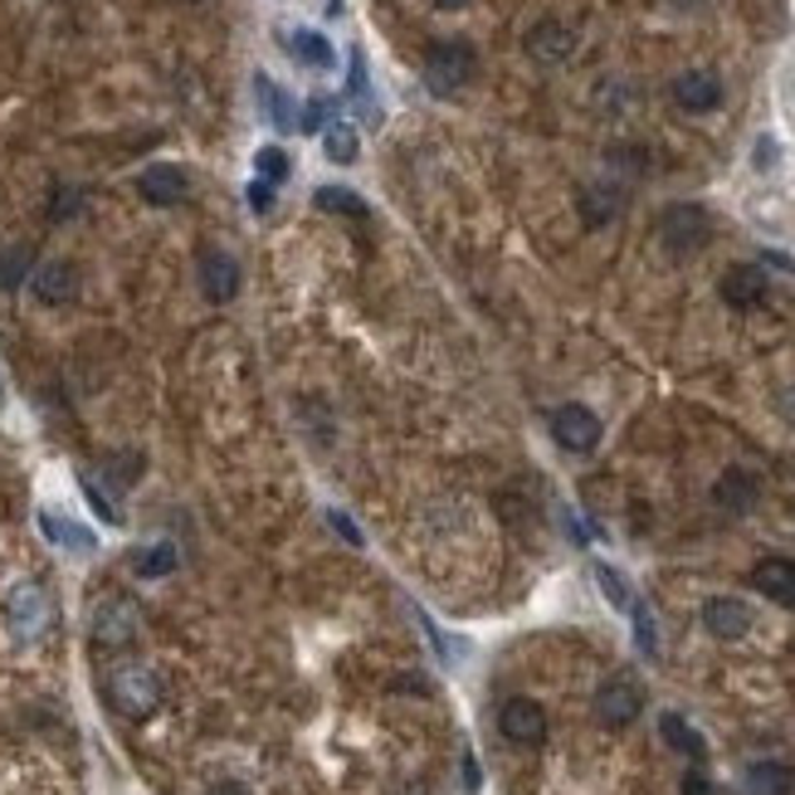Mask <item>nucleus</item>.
Masks as SVG:
<instances>
[{
	"label": "nucleus",
	"mask_w": 795,
	"mask_h": 795,
	"mask_svg": "<svg viewBox=\"0 0 795 795\" xmlns=\"http://www.w3.org/2000/svg\"><path fill=\"white\" fill-rule=\"evenodd\" d=\"M108 703H113L122 717H152L156 703H162V679L142 664H122L108 674Z\"/></svg>",
	"instance_id": "f257e3e1"
},
{
	"label": "nucleus",
	"mask_w": 795,
	"mask_h": 795,
	"mask_svg": "<svg viewBox=\"0 0 795 795\" xmlns=\"http://www.w3.org/2000/svg\"><path fill=\"white\" fill-rule=\"evenodd\" d=\"M473 79V49L463 40H439L425 54V83H430L435 98H455L463 83Z\"/></svg>",
	"instance_id": "f03ea898"
},
{
	"label": "nucleus",
	"mask_w": 795,
	"mask_h": 795,
	"mask_svg": "<svg viewBox=\"0 0 795 795\" xmlns=\"http://www.w3.org/2000/svg\"><path fill=\"white\" fill-rule=\"evenodd\" d=\"M707 235H713V220H707L703 205H669L664 220H659V239H664V249L674 254V259L699 254Z\"/></svg>",
	"instance_id": "7ed1b4c3"
},
{
	"label": "nucleus",
	"mask_w": 795,
	"mask_h": 795,
	"mask_svg": "<svg viewBox=\"0 0 795 795\" xmlns=\"http://www.w3.org/2000/svg\"><path fill=\"white\" fill-rule=\"evenodd\" d=\"M6 625L16 640H40V634L49 630V595L40 591L34 581H20L16 591L6 595Z\"/></svg>",
	"instance_id": "20e7f679"
},
{
	"label": "nucleus",
	"mask_w": 795,
	"mask_h": 795,
	"mask_svg": "<svg viewBox=\"0 0 795 795\" xmlns=\"http://www.w3.org/2000/svg\"><path fill=\"white\" fill-rule=\"evenodd\" d=\"M552 439L561 449H571V455H591L595 445H601V415L591 406H557L552 410Z\"/></svg>",
	"instance_id": "39448f33"
},
{
	"label": "nucleus",
	"mask_w": 795,
	"mask_h": 795,
	"mask_svg": "<svg viewBox=\"0 0 795 795\" xmlns=\"http://www.w3.org/2000/svg\"><path fill=\"white\" fill-rule=\"evenodd\" d=\"M132 640H137V605L122 601V595H108L93 610V644L98 650H128Z\"/></svg>",
	"instance_id": "423d86ee"
},
{
	"label": "nucleus",
	"mask_w": 795,
	"mask_h": 795,
	"mask_svg": "<svg viewBox=\"0 0 795 795\" xmlns=\"http://www.w3.org/2000/svg\"><path fill=\"white\" fill-rule=\"evenodd\" d=\"M640 707H644V693H640V683L634 679H605L601 689H595V717H601L605 727H630L634 717H640Z\"/></svg>",
	"instance_id": "0eeeda50"
},
{
	"label": "nucleus",
	"mask_w": 795,
	"mask_h": 795,
	"mask_svg": "<svg viewBox=\"0 0 795 795\" xmlns=\"http://www.w3.org/2000/svg\"><path fill=\"white\" fill-rule=\"evenodd\" d=\"M498 727L518 747H537V742H547V707L532 699H508L498 707Z\"/></svg>",
	"instance_id": "6e6552de"
},
{
	"label": "nucleus",
	"mask_w": 795,
	"mask_h": 795,
	"mask_svg": "<svg viewBox=\"0 0 795 795\" xmlns=\"http://www.w3.org/2000/svg\"><path fill=\"white\" fill-rule=\"evenodd\" d=\"M239 259L235 254H225V249H205L201 254V293L211 303H230L239 293Z\"/></svg>",
	"instance_id": "1a4fd4ad"
},
{
	"label": "nucleus",
	"mask_w": 795,
	"mask_h": 795,
	"mask_svg": "<svg viewBox=\"0 0 795 795\" xmlns=\"http://www.w3.org/2000/svg\"><path fill=\"white\" fill-rule=\"evenodd\" d=\"M766 288H772L766 284V268H756V264H732L723 274V284H717L727 308H756V303L766 298Z\"/></svg>",
	"instance_id": "9d476101"
},
{
	"label": "nucleus",
	"mask_w": 795,
	"mask_h": 795,
	"mask_svg": "<svg viewBox=\"0 0 795 795\" xmlns=\"http://www.w3.org/2000/svg\"><path fill=\"white\" fill-rule=\"evenodd\" d=\"M674 103L689 108V113H713V108L723 103V83L707 69H689L674 79Z\"/></svg>",
	"instance_id": "9b49d317"
},
{
	"label": "nucleus",
	"mask_w": 795,
	"mask_h": 795,
	"mask_svg": "<svg viewBox=\"0 0 795 795\" xmlns=\"http://www.w3.org/2000/svg\"><path fill=\"white\" fill-rule=\"evenodd\" d=\"M703 625L717 640H742L752 630V610L737 595H713V601H703Z\"/></svg>",
	"instance_id": "f8f14e48"
},
{
	"label": "nucleus",
	"mask_w": 795,
	"mask_h": 795,
	"mask_svg": "<svg viewBox=\"0 0 795 795\" xmlns=\"http://www.w3.org/2000/svg\"><path fill=\"white\" fill-rule=\"evenodd\" d=\"M752 585L766 595V601L795 605V561H791V557H766V561H756Z\"/></svg>",
	"instance_id": "ddd939ff"
},
{
	"label": "nucleus",
	"mask_w": 795,
	"mask_h": 795,
	"mask_svg": "<svg viewBox=\"0 0 795 795\" xmlns=\"http://www.w3.org/2000/svg\"><path fill=\"white\" fill-rule=\"evenodd\" d=\"M137 191H142L146 205H176L181 195H186V171L171 166V162H156L137 176Z\"/></svg>",
	"instance_id": "4468645a"
},
{
	"label": "nucleus",
	"mask_w": 795,
	"mask_h": 795,
	"mask_svg": "<svg viewBox=\"0 0 795 795\" xmlns=\"http://www.w3.org/2000/svg\"><path fill=\"white\" fill-rule=\"evenodd\" d=\"M571 49H577V34H571L567 24H557V20H542L528 34V54L537 59V64H561Z\"/></svg>",
	"instance_id": "2eb2a0df"
},
{
	"label": "nucleus",
	"mask_w": 795,
	"mask_h": 795,
	"mask_svg": "<svg viewBox=\"0 0 795 795\" xmlns=\"http://www.w3.org/2000/svg\"><path fill=\"white\" fill-rule=\"evenodd\" d=\"M756 493H762V483H756L752 469H727L713 488V503L727 512H747V508H756Z\"/></svg>",
	"instance_id": "dca6fc26"
},
{
	"label": "nucleus",
	"mask_w": 795,
	"mask_h": 795,
	"mask_svg": "<svg viewBox=\"0 0 795 795\" xmlns=\"http://www.w3.org/2000/svg\"><path fill=\"white\" fill-rule=\"evenodd\" d=\"M620 211H625V191L615 186V181H591V186L581 191V215L585 225H610Z\"/></svg>",
	"instance_id": "f3484780"
},
{
	"label": "nucleus",
	"mask_w": 795,
	"mask_h": 795,
	"mask_svg": "<svg viewBox=\"0 0 795 795\" xmlns=\"http://www.w3.org/2000/svg\"><path fill=\"white\" fill-rule=\"evenodd\" d=\"M254 98H259V108H264V118L274 122L278 132H293L298 128V108H293V98L278 89L268 73H254Z\"/></svg>",
	"instance_id": "a211bd4d"
},
{
	"label": "nucleus",
	"mask_w": 795,
	"mask_h": 795,
	"mask_svg": "<svg viewBox=\"0 0 795 795\" xmlns=\"http://www.w3.org/2000/svg\"><path fill=\"white\" fill-rule=\"evenodd\" d=\"M73 293H79V268L64 264V259L44 264L40 274H34V298L40 303H69Z\"/></svg>",
	"instance_id": "6ab92c4d"
},
{
	"label": "nucleus",
	"mask_w": 795,
	"mask_h": 795,
	"mask_svg": "<svg viewBox=\"0 0 795 795\" xmlns=\"http://www.w3.org/2000/svg\"><path fill=\"white\" fill-rule=\"evenodd\" d=\"M284 44L293 49V59H298V64H308V69H333L337 64L333 44H327L317 30H293V34H284Z\"/></svg>",
	"instance_id": "aec40b11"
},
{
	"label": "nucleus",
	"mask_w": 795,
	"mask_h": 795,
	"mask_svg": "<svg viewBox=\"0 0 795 795\" xmlns=\"http://www.w3.org/2000/svg\"><path fill=\"white\" fill-rule=\"evenodd\" d=\"M347 98L357 103V113L366 128H376L381 122V108H376V98H371V79H366V54L361 49H351V79H347Z\"/></svg>",
	"instance_id": "412c9836"
},
{
	"label": "nucleus",
	"mask_w": 795,
	"mask_h": 795,
	"mask_svg": "<svg viewBox=\"0 0 795 795\" xmlns=\"http://www.w3.org/2000/svg\"><path fill=\"white\" fill-rule=\"evenodd\" d=\"M323 152H327V162H337V166H351L361 156V142H357V128L351 122H327L323 128Z\"/></svg>",
	"instance_id": "4be33fe9"
},
{
	"label": "nucleus",
	"mask_w": 795,
	"mask_h": 795,
	"mask_svg": "<svg viewBox=\"0 0 795 795\" xmlns=\"http://www.w3.org/2000/svg\"><path fill=\"white\" fill-rule=\"evenodd\" d=\"M40 528L54 547H69V552H93V532H83L79 522L59 518V512H40Z\"/></svg>",
	"instance_id": "5701e85b"
},
{
	"label": "nucleus",
	"mask_w": 795,
	"mask_h": 795,
	"mask_svg": "<svg viewBox=\"0 0 795 795\" xmlns=\"http://www.w3.org/2000/svg\"><path fill=\"white\" fill-rule=\"evenodd\" d=\"M747 776H752V791L756 795H791L795 791V772H791L786 762H756Z\"/></svg>",
	"instance_id": "b1692460"
},
{
	"label": "nucleus",
	"mask_w": 795,
	"mask_h": 795,
	"mask_svg": "<svg viewBox=\"0 0 795 795\" xmlns=\"http://www.w3.org/2000/svg\"><path fill=\"white\" fill-rule=\"evenodd\" d=\"M313 205L317 211H333V215H351V220H366V201L357 191H347V186H323L313 195Z\"/></svg>",
	"instance_id": "393cba45"
},
{
	"label": "nucleus",
	"mask_w": 795,
	"mask_h": 795,
	"mask_svg": "<svg viewBox=\"0 0 795 795\" xmlns=\"http://www.w3.org/2000/svg\"><path fill=\"white\" fill-rule=\"evenodd\" d=\"M659 732H664V742H669L674 752H683V756H703V752H707L703 737H699V732H693L689 723H683L679 713H664V717H659Z\"/></svg>",
	"instance_id": "a878e982"
},
{
	"label": "nucleus",
	"mask_w": 795,
	"mask_h": 795,
	"mask_svg": "<svg viewBox=\"0 0 795 795\" xmlns=\"http://www.w3.org/2000/svg\"><path fill=\"white\" fill-rule=\"evenodd\" d=\"M30 264H34L30 244H10V249H0V288H20L24 274H30Z\"/></svg>",
	"instance_id": "bb28decb"
},
{
	"label": "nucleus",
	"mask_w": 795,
	"mask_h": 795,
	"mask_svg": "<svg viewBox=\"0 0 795 795\" xmlns=\"http://www.w3.org/2000/svg\"><path fill=\"white\" fill-rule=\"evenodd\" d=\"M254 171H259V181H268V186H284L293 162L284 146H259V152H254Z\"/></svg>",
	"instance_id": "cd10ccee"
},
{
	"label": "nucleus",
	"mask_w": 795,
	"mask_h": 795,
	"mask_svg": "<svg viewBox=\"0 0 795 795\" xmlns=\"http://www.w3.org/2000/svg\"><path fill=\"white\" fill-rule=\"evenodd\" d=\"M166 571H176V547L171 542H156V547H146V552H137V577L156 581V577H166Z\"/></svg>",
	"instance_id": "c85d7f7f"
},
{
	"label": "nucleus",
	"mask_w": 795,
	"mask_h": 795,
	"mask_svg": "<svg viewBox=\"0 0 795 795\" xmlns=\"http://www.w3.org/2000/svg\"><path fill=\"white\" fill-rule=\"evenodd\" d=\"M595 581H601V591H605V601L615 605V610H630L634 605V595H630V585H625V577H620L610 561H595Z\"/></svg>",
	"instance_id": "c756f323"
},
{
	"label": "nucleus",
	"mask_w": 795,
	"mask_h": 795,
	"mask_svg": "<svg viewBox=\"0 0 795 795\" xmlns=\"http://www.w3.org/2000/svg\"><path fill=\"white\" fill-rule=\"evenodd\" d=\"M630 615H634V640H640V650H644V654H659V630H654L650 605L634 601V605H630Z\"/></svg>",
	"instance_id": "7c9ffc66"
},
{
	"label": "nucleus",
	"mask_w": 795,
	"mask_h": 795,
	"mask_svg": "<svg viewBox=\"0 0 795 795\" xmlns=\"http://www.w3.org/2000/svg\"><path fill=\"white\" fill-rule=\"evenodd\" d=\"M333 113H337V98H308V108H303L298 128H303V132H323Z\"/></svg>",
	"instance_id": "2f4dec72"
},
{
	"label": "nucleus",
	"mask_w": 795,
	"mask_h": 795,
	"mask_svg": "<svg viewBox=\"0 0 795 795\" xmlns=\"http://www.w3.org/2000/svg\"><path fill=\"white\" fill-rule=\"evenodd\" d=\"M327 522H333V528H337V537H342V542H347V547H361V532H357V522H351L347 512H337V508H333V512H327Z\"/></svg>",
	"instance_id": "473e14b6"
},
{
	"label": "nucleus",
	"mask_w": 795,
	"mask_h": 795,
	"mask_svg": "<svg viewBox=\"0 0 795 795\" xmlns=\"http://www.w3.org/2000/svg\"><path fill=\"white\" fill-rule=\"evenodd\" d=\"M83 493H89V503H93V512H98V518H103V522H118V508H113V503H108V498H103V493H98V488H93V483H83Z\"/></svg>",
	"instance_id": "72a5a7b5"
},
{
	"label": "nucleus",
	"mask_w": 795,
	"mask_h": 795,
	"mask_svg": "<svg viewBox=\"0 0 795 795\" xmlns=\"http://www.w3.org/2000/svg\"><path fill=\"white\" fill-rule=\"evenodd\" d=\"M683 795H717V791H713V781H707L703 772H689L683 776Z\"/></svg>",
	"instance_id": "f704fd0d"
},
{
	"label": "nucleus",
	"mask_w": 795,
	"mask_h": 795,
	"mask_svg": "<svg viewBox=\"0 0 795 795\" xmlns=\"http://www.w3.org/2000/svg\"><path fill=\"white\" fill-rule=\"evenodd\" d=\"M249 205H254V211H268V205H274V186H268V181H254V186H249Z\"/></svg>",
	"instance_id": "c9c22d12"
},
{
	"label": "nucleus",
	"mask_w": 795,
	"mask_h": 795,
	"mask_svg": "<svg viewBox=\"0 0 795 795\" xmlns=\"http://www.w3.org/2000/svg\"><path fill=\"white\" fill-rule=\"evenodd\" d=\"M463 786L479 791V762H473V752H463Z\"/></svg>",
	"instance_id": "e433bc0d"
},
{
	"label": "nucleus",
	"mask_w": 795,
	"mask_h": 795,
	"mask_svg": "<svg viewBox=\"0 0 795 795\" xmlns=\"http://www.w3.org/2000/svg\"><path fill=\"white\" fill-rule=\"evenodd\" d=\"M772 162H776V142L762 137V142H756V166H772Z\"/></svg>",
	"instance_id": "4c0bfd02"
},
{
	"label": "nucleus",
	"mask_w": 795,
	"mask_h": 795,
	"mask_svg": "<svg viewBox=\"0 0 795 795\" xmlns=\"http://www.w3.org/2000/svg\"><path fill=\"white\" fill-rule=\"evenodd\" d=\"M435 6H439V10H463L469 0H435Z\"/></svg>",
	"instance_id": "58836bf2"
},
{
	"label": "nucleus",
	"mask_w": 795,
	"mask_h": 795,
	"mask_svg": "<svg viewBox=\"0 0 795 795\" xmlns=\"http://www.w3.org/2000/svg\"><path fill=\"white\" fill-rule=\"evenodd\" d=\"M211 795H244L239 786H220V791H211Z\"/></svg>",
	"instance_id": "ea45409f"
},
{
	"label": "nucleus",
	"mask_w": 795,
	"mask_h": 795,
	"mask_svg": "<svg viewBox=\"0 0 795 795\" xmlns=\"http://www.w3.org/2000/svg\"><path fill=\"white\" fill-rule=\"evenodd\" d=\"M674 6H679V10H693V6H703V0H674Z\"/></svg>",
	"instance_id": "a19ab883"
}]
</instances>
